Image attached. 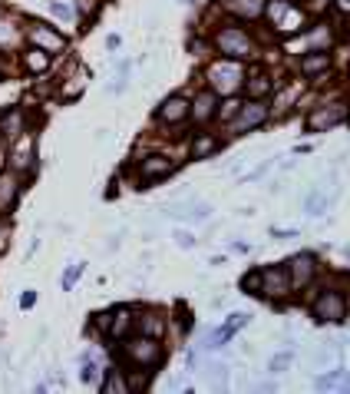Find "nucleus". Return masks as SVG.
Segmentation results:
<instances>
[{
  "mask_svg": "<svg viewBox=\"0 0 350 394\" xmlns=\"http://www.w3.org/2000/svg\"><path fill=\"white\" fill-rule=\"evenodd\" d=\"M168 172H175V163L168 159V156H146L142 163H139V176H142V183H159V179H166Z\"/></svg>",
  "mask_w": 350,
  "mask_h": 394,
  "instance_id": "nucleus-9",
  "label": "nucleus"
},
{
  "mask_svg": "<svg viewBox=\"0 0 350 394\" xmlns=\"http://www.w3.org/2000/svg\"><path fill=\"white\" fill-rule=\"evenodd\" d=\"M99 378V368L96 364H83V381H96Z\"/></svg>",
  "mask_w": 350,
  "mask_h": 394,
  "instance_id": "nucleus-29",
  "label": "nucleus"
},
{
  "mask_svg": "<svg viewBox=\"0 0 350 394\" xmlns=\"http://www.w3.org/2000/svg\"><path fill=\"white\" fill-rule=\"evenodd\" d=\"M34 299H37V295H34V292H27V295H23V301H20V305H23V308H30V305H34Z\"/></svg>",
  "mask_w": 350,
  "mask_h": 394,
  "instance_id": "nucleus-34",
  "label": "nucleus"
},
{
  "mask_svg": "<svg viewBox=\"0 0 350 394\" xmlns=\"http://www.w3.org/2000/svg\"><path fill=\"white\" fill-rule=\"evenodd\" d=\"M142 328H146L149 338H159L162 332H166V321L159 318V315H146V325H142Z\"/></svg>",
  "mask_w": 350,
  "mask_h": 394,
  "instance_id": "nucleus-24",
  "label": "nucleus"
},
{
  "mask_svg": "<svg viewBox=\"0 0 350 394\" xmlns=\"http://www.w3.org/2000/svg\"><path fill=\"white\" fill-rule=\"evenodd\" d=\"M14 196H17V179L0 176V209L10 206V202H14Z\"/></svg>",
  "mask_w": 350,
  "mask_h": 394,
  "instance_id": "nucleus-22",
  "label": "nucleus"
},
{
  "mask_svg": "<svg viewBox=\"0 0 350 394\" xmlns=\"http://www.w3.org/2000/svg\"><path fill=\"white\" fill-rule=\"evenodd\" d=\"M212 86L215 90H221V93H235L238 90V63H218V67H212Z\"/></svg>",
  "mask_w": 350,
  "mask_h": 394,
  "instance_id": "nucleus-10",
  "label": "nucleus"
},
{
  "mask_svg": "<svg viewBox=\"0 0 350 394\" xmlns=\"http://www.w3.org/2000/svg\"><path fill=\"white\" fill-rule=\"evenodd\" d=\"M238 119H235V130H255V126H261L264 119H268V106L261 103V100H255V103H248V106H241L238 113H235Z\"/></svg>",
  "mask_w": 350,
  "mask_h": 394,
  "instance_id": "nucleus-12",
  "label": "nucleus"
},
{
  "mask_svg": "<svg viewBox=\"0 0 350 394\" xmlns=\"http://www.w3.org/2000/svg\"><path fill=\"white\" fill-rule=\"evenodd\" d=\"M218 50H221V54H228L232 60H241V56L255 54V47H251L248 34H245V30H238V27L221 30V34H218Z\"/></svg>",
  "mask_w": 350,
  "mask_h": 394,
  "instance_id": "nucleus-4",
  "label": "nucleus"
},
{
  "mask_svg": "<svg viewBox=\"0 0 350 394\" xmlns=\"http://www.w3.org/2000/svg\"><path fill=\"white\" fill-rule=\"evenodd\" d=\"M23 67H27L30 73H43V70L50 67V54H47V50H30V54L23 56Z\"/></svg>",
  "mask_w": 350,
  "mask_h": 394,
  "instance_id": "nucleus-21",
  "label": "nucleus"
},
{
  "mask_svg": "<svg viewBox=\"0 0 350 394\" xmlns=\"http://www.w3.org/2000/svg\"><path fill=\"white\" fill-rule=\"evenodd\" d=\"M188 113H192L199 123H205L208 116H215V93H212V90L199 93L195 96V103H188Z\"/></svg>",
  "mask_w": 350,
  "mask_h": 394,
  "instance_id": "nucleus-17",
  "label": "nucleus"
},
{
  "mask_svg": "<svg viewBox=\"0 0 350 394\" xmlns=\"http://www.w3.org/2000/svg\"><path fill=\"white\" fill-rule=\"evenodd\" d=\"M175 239H179V245H185V248H188V245H195V239H192L188 232H175Z\"/></svg>",
  "mask_w": 350,
  "mask_h": 394,
  "instance_id": "nucleus-31",
  "label": "nucleus"
},
{
  "mask_svg": "<svg viewBox=\"0 0 350 394\" xmlns=\"http://www.w3.org/2000/svg\"><path fill=\"white\" fill-rule=\"evenodd\" d=\"M79 7H83V14H92L99 7V0H79Z\"/></svg>",
  "mask_w": 350,
  "mask_h": 394,
  "instance_id": "nucleus-32",
  "label": "nucleus"
},
{
  "mask_svg": "<svg viewBox=\"0 0 350 394\" xmlns=\"http://www.w3.org/2000/svg\"><path fill=\"white\" fill-rule=\"evenodd\" d=\"M3 235H7V225L0 222V248H3Z\"/></svg>",
  "mask_w": 350,
  "mask_h": 394,
  "instance_id": "nucleus-35",
  "label": "nucleus"
},
{
  "mask_svg": "<svg viewBox=\"0 0 350 394\" xmlns=\"http://www.w3.org/2000/svg\"><path fill=\"white\" fill-rule=\"evenodd\" d=\"M30 40L37 43V50H47V54H60V50H66V40L53 34L47 23H34L30 27Z\"/></svg>",
  "mask_w": 350,
  "mask_h": 394,
  "instance_id": "nucleus-11",
  "label": "nucleus"
},
{
  "mask_svg": "<svg viewBox=\"0 0 350 394\" xmlns=\"http://www.w3.org/2000/svg\"><path fill=\"white\" fill-rule=\"evenodd\" d=\"M123 358L136 364V368H159L162 364V345H159V338H132L123 345Z\"/></svg>",
  "mask_w": 350,
  "mask_h": 394,
  "instance_id": "nucleus-1",
  "label": "nucleus"
},
{
  "mask_svg": "<svg viewBox=\"0 0 350 394\" xmlns=\"http://www.w3.org/2000/svg\"><path fill=\"white\" fill-rule=\"evenodd\" d=\"M268 14H271V20H277L281 34H295V30H301V23H304V14L295 10L291 0H275V3L268 7Z\"/></svg>",
  "mask_w": 350,
  "mask_h": 394,
  "instance_id": "nucleus-6",
  "label": "nucleus"
},
{
  "mask_svg": "<svg viewBox=\"0 0 350 394\" xmlns=\"http://www.w3.org/2000/svg\"><path fill=\"white\" fill-rule=\"evenodd\" d=\"M295 288H291V279H288V268L284 265H277V268H261V292L264 299L271 301H284L291 295Z\"/></svg>",
  "mask_w": 350,
  "mask_h": 394,
  "instance_id": "nucleus-3",
  "label": "nucleus"
},
{
  "mask_svg": "<svg viewBox=\"0 0 350 394\" xmlns=\"http://www.w3.org/2000/svg\"><path fill=\"white\" fill-rule=\"evenodd\" d=\"M288 361H291V355H281V358H275V361H271V368H284Z\"/></svg>",
  "mask_w": 350,
  "mask_h": 394,
  "instance_id": "nucleus-33",
  "label": "nucleus"
},
{
  "mask_svg": "<svg viewBox=\"0 0 350 394\" xmlns=\"http://www.w3.org/2000/svg\"><path fill=\"white\" fill-rule=\"evenodd\" d=\"M314 318L317 321H334V325H340V321L347 318V299H344V292L340 288H324L311 305Z\"/></svg>",
  "mask_w": 350,
  "mask_h": 394,
  "instance_id": "nucleus-2",
  "label": "nucleus"
},
{
  "mask_svg": "<svg viewBox=\"0 0 350 394\" xmlns=\"http://www.w3.org/2000/svg\"><path fill=\"white\" fill-rule=\"evenodd\" d=\"M288 279H291V288H304V285H311V279L317 275V259H314L311 252H301L295 259H288Z\"/></svg>",
  "mask_w": 350,
  "mask_h": 394,
  "instance_id": "nucleus-5",
  "label": "nucleus"
},
{
  "mask_svg": "<svg viewBox=\"0 0 350 394\" xmlns=\"http://www.w3.org/2000/svg\"><path fill=\"white\" fill-rule=\"evenodd\" d=\"M0 132H3L7 139H17L20 132H23V113H20V110L7 113V116L0 119Z\"/></svg>",
  "mask_w": 350,
  "mask_h": 394,
  "instance_id": "nucleus-20",
  "label": "nucleus"
},
{
  "mask_svg": "<svg viewBox=\"0 0 350 394\" xmlns=\"http://www.w3.org/2000/svg\"><path fill=\"white\" fill-rule=\"evenodd\" d=\"M238 110H241L238 100H225L221 106H215V116H221V119H232V116H235Z\"/></svg>",
  "mask_w": 350,
  "mask_h": 394,
  "instance_id": "nucleus-27",
  "label": "nucleus"
},
{
  "mask_svg": "<svg viewBox=\"0 0 350 394\" xmlns=\"http://www.w3.org/2000/svg\"><path fill=\"white\" fill-rule=\"evenodd\" d=\"M188 116V100L185 96H168L159 106V123H182Z\"/></svg>",
  "mask_w": 350,
  "mask_h": 394,
  "instance_id": "nucleus-13",
  "label": "nucleus"
},
{
  "mask_svg": "<svg viewBox=\"0 0 350 394\" xmlns=\"http://www.w3.org/2000/svg\"><path fill=\"white\" fill-rule=\"evenodd\" d=\"M79 272H83V265H73V272H70V275L63 279V288H70V285L76 281V275H79Z\"/></svg>",
  "mask_w": 350,
  "mask_h": 394,
  "instance_id": "nucleus-30",
  "label": "nucleus"
},
{
  "mask_svg": "<svg viewBox=\"0 0 350 394\" xmlns=\"http://www.w3.org/2000/svg\"><path fill=\"white\" fill-rule=\"evenodd\" d=\"M248 318H251V315H241V312H235L232 318L225 321V328H218V332H212V335H208V341H205V348H221V345H225L228 338L235 335V332H238V328H241V325H245Z\"/></svg>",
  "mask_w": 350,
  "mask_h": 394,
  "instance_id": "nucleus-14",
  "label": "nucleus"
},
{
  "mask_svg": "<svg viewBox=\"0 0 350 394\" xmlns=\"http://www.w3.org/2000/svg\"><path fill=\"white\" fill-rule=\"evenodd\" d=\"M327 67H331V54H327V50H314L311 56H304V60H301V73H304V76L321 73V70H327Z\"/></svg>",
  "mask_w": 350,
  "mask_h": 394,
  "instance_id": "nucleus-18",
  "label": "nucleus"
},
{
  "mask_svg": "<svg viewBox=\"0 0 350 394\" xmlns=\"http://www.w3.org/2000/svg\"><path fill=\"white\" fill-rule=\"evenodd\" d=\"M347 119V106L344 103H334V106H321L308 116V130L321 132V130H331V126H340Z\"/></svg>",
  "mask_w": 350,
  "mask_h": 394,
  "instance_id": "nucleus-7",
  "label": "nucleus"
},
{
  "mask_svg": "<svg viewBox=\"0 0 350 394\" xmlns=\"http://www.w3.org/2000/svg\"><path fill=\"white\" fill-rule=\"evenodd\" d=\"M53 14H56V17H73L70 3H60V0H53Z\"/></svg>",
  "mask_w": 350,
  "mask_h": 394,
  "instance_id": "nucleus-28",
  "label": "nucleus"
},
{
  "mask_svg": "<svg viewBox=\"0 0 350 394\" xmlns=\"http://www.w3.org/2000/svg\"><path fill=\"white\" fill-rule=\"evenodd\" d=\"M228 14H238V17H261L264 14V0H218Z\"/></svg>",
  "mask_w": 350,
  "mask_h": 394,
  "instance_id": "nucleus-15",
  "label": "nucleus"
},
{
  "mask_svg": "<svg viewBox=\"0 0 350 394\" xmlns=\"http://www.w3.org/2000/svg\"><path fill=\"white\" fill-rule=\"evenodd\" d=\"M241 288H245V292H251V295H258V292H261V268H258V272H248V275L241 279Z\"/></svg>",
  "mask_w": 350,
  "mask_h": 394,
  "instance_id": "nucleus-26",
  "label": "nucleus"
},
{
  "mask_svg": "<svg viewBox=\"0 0 350 394\" xmlns=\"http://www.w3.org/2000/svg\"><path fill=\"white\" fill-rule=\"evenodd\" d=\"M248 90H251V96H264V93H271V80H268L264 73H258L255 80H251V86H248Z\"/></svg>",
  "mask_w": 350,
  "mask_h": 394,
  "instance_id": "nucleus-25",
  "label": "nucleus"
},
{
  "mask_svg": "<svg viewBox=\"0 0 350 394\" xmlns=\"http://www.w3.org/2000/svg\"><path fill=\"white\" fill-rule=\"evenodd\" d=\"M129 325H132V312H129V308H112V312L96 315V328H99V332H106L110 338H123Z\"/></svg>",
  "mask_w": 350,
  "mask_h": 394,
  "instance_id": "nucleus-8",
  "label": "nucleus"
},
{
  "mask_svg": "<svg viewBox=\"0 0 350 394\" xmlns=\"http://www.w3.org/2000/svg\"><path fill=\"white\" fill-rule=\"evenodd\" d=\"M218 150H221L218 136H208V132H202V136H195V139H192V159H208V156H215Z\"/></svg>",
  "mask_w": 350,
  "mask_h": 394,
  "instance_id": "nucleus-16",
  "label": "nucleus"
},
{
  "mask_svg": "<svg viewBox=\"0 0 350 394\" xmlns=\"http://www.w3.org/2000/svg\"><path fill=\"white\" fill-rule=\"evenodd\" d=\"M30 159H34V136L23 130V132H20L17 150H14V166H17V169H27V166H30Z\"/></svg>",
  "mask_w": 350,
  "mask_h": 394,
  "instance_id": "nucleus-19",
  "label": "nucleus"
},
{
  "mask_svg": "<svg viewBox=\"0 0 350 394\" xmlns=\"http://www.w3.org/2000/svg\"><path fill=\"white\" fill-rule=\"evenodd\" d=\"M99 388H103V391H129V384L123 381V371H112V375L106 378Z\"/></svg>",
  "mask_w": 350,
  "mask_h": 394,
  "instance_id": "nucleus-23",
  "label": "nucleus"
}]
</instances>
